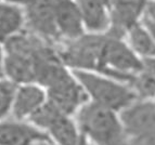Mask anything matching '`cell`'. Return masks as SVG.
<instances>
[{
	"mask_svg": "<svg viewBox=\"0 0 155 145\" xmlns=\"http://www.w3.org/2000/svg\"><path fill=\"white\" fill-rule=\"evenodd\" d=\"M80 133L93 145H127L118 111L89 101L74 116Z\"/></svg>",
	"mask_w": 155,
	"mask_h": 145,
	"instance_id": "1",
	"label": "cell"
},
{
	"mask_svg": "<svg viewBox=\"0 0 155 145\" xmlns=\"http://www.w3.org/2000/svg\"><path fill=\"white\" fill-rule=\"evenodd\" d=\"M89 101L115 111H120L137 100L129 85L97 72L72 70Z\"/></svg>",
	"mask_w": 155,
	"mask_h": 145,
	"instance_id": "2",
	"label": "cell"
},
{
	"mask_svg": "<svg viewBox=\"0 0 155 145\" xmlns=\"http://www.w3.org/2000/svg\"><path fill=\"white\" fill-rule=\"evenodd\" d=\"M142 60L138 56L123 37L106 33L99 72L126 83L140 70Z\"/></svg>",
	"mask_w": 155,
	"mask_h": 145,
	"instance_id": "3",
	"label": "cell"
},
{
	"mask_svg": "<svg viewBox=\"0 0 155 145\" xmlns=\"http://www.w3.org/2000/svg\"><path fill=\"white\" fill-rule=\"evenodd\" d=\"M27 121L45 131L57 145H80L83 140L75 118L63 114L48 100Z\"/></svg>",
	"mask_w": 155,
	"mask_h": 145,
	"instance_id": "4",
	"label": "cell"
},
{
	"mask_svg": "<svg viewBox=\"0 0 155 145\" xmlns=\"http://www.w3.org/2000/svg\"><path fill=\"white\" fill-rule=\"evenodd\" d=\"M105 36L86 33L75 40L66 41L64 48L58 51L60 59L71 70L98 72Z\"/></svg>",
	"mask_w": 155,
	"mask_h": 145,
	"instance_id": "5",
	"label": "cell"
},
{
	"mask_svg": "<svg viewBox=\"0 0 155 145\" xmlns=\"http://www.w3.org/2000/svg\"><path fill=\"white\" fill-rule=\"evenodd\" d=\"M48 101L60 111L74 117L78 111L89 102V98L83 85L71 70L61 79L46 89Z\"/></svg>",
	"mask_w": 155,
	"mask_h": 145,
	"instance_id": "6",
	"label": "cell"
},
{
	"mask_svg": "<svg viewBox=\"0 0 155 145\" xmlns=\"http://www.w3.org/2000/svg\"><path fill=\"white\" fill-rule=\"evenodd\" d=\"M128 139L155 132V102L136 100L119 113Z\"/></svg>",
	"mask_w": 155,
	"mask_h": 145,
	"instance_id": "7",
	"label": "cell"
},
{
	"mask_svg": "<svg viewBox=\"0 0 155 145\" xmlns=\"http://www.w3.org/2000/svg\"><path fill=\"white\" fill-rule=\"evenodd\" d=\"M151 0H111V29L109 33L123 37L132 26L142 22Z\"/></svg>",
	"mask_w": 155,
	"mask_h": 145,
	"instance_id": "8",
	"label": "cell"
},
{
	"mask_svg": "<svg viewBox=\"0 0 155 145\" xmlns=\"http://www.w3.org/2000/svg\"><path fill=\"white\" fill-rule=\"evenodd\" d=\"M54 0H36L24 8L26 22L35 34L40 38L59 40L57 23L53 10Z\"/></svg>",
	"mask_w": 155,
	"mask_h": 145,
	"instance_id": "9",
	"label": "cell"
},
{
	"mask_svg": "<svg viewBox=\"0 0 155 145\" xmlns=\"http://www.w3.org/2000/svg\"><path fill=\"white\" fill-rule=\"evenodd\" d=\"M53 10L61 38L72 41L86 34L76 0H54Z\"/></svg>",
	"mask_w": 155,
	"mask_h": 145,
	"instance_id": "10",
	"label": "cell"
},
{
	"mask_svg": "<svg viewBox=\"0 0 155 145\" xmlns=\"http://www.w3.org/2000/svg\"><path fill=\"white\" fill-rule=\"evenodd\" d=\"M86 33L102 35L111 29V5L104 0H76Z\"/></svg>",
	"mask_w": 155,
	"mask_h": 145,
	"instance_id": "11",
	"label": "cell"
},
{
	"mask_svg": "<svg viewBox=\"0 0 155 145\" xmlns=\"http://www.w3.org/2000/svg\"><path fill=\"white\" fill-rule=\"evenodd\" d=\"M47 92L37 83L18 85L11 113L15 120H28L47 102Z\"/></svg>",
	"mask_w": 155,
	"mask_h": 145,
	"instance_id": "12",
	"label": "cell"
},
{
	"mask_svg": "<svg viewBox=\"0 0 155 145\" xmlns=\"http://www.w3.org/2000/svg\"><path fill=\"white\" fill-rule=\"evenodd\" d=\"M51 140L45 131L20 120L0 121V145H34Z\"/></svg>",
	"mask_w": 155,
	"mask_h": 145,
	"instance_id": "13",
	"label": "cell"
},
{
	"mask_svg": "<svg viewBox=\"0 0 155 145\" xmlns=\"http://www.w3.org/2000/svg\"><path fill=\"white\" fill-rule=\"evenodd\" d=\"M137 100H155V57L143 59L141 68L127 82Z\"/></svg>",
	"mask_w": 155,
	"mask_h": 145,
	"instance_id": "14",
	"label": "cell"
},
{
	"mask_svg": "<svg viewBox=\"0 0 155 145\" xmlns=\"http://www.w3.org/2000/svg\"><path fill=\"white\" fill-rule=\"evenodd\" d=\"M3 74L16 85L35 83V62L21 55L5 53Z\"/></svg>",
	"mask_w": 155,
	"mask_h": 145,
	"instance_id": "15",
	"label": "cell"
},
{
	"mask_svg": "<svg viewBox=\"0 0 155 145\" xmlns=\"http://www.w3.org/2000/svg\"><path fill=\"white\" fill-rule=\"evenodd\" d=\"M25 21V11L20 5L0 0V44L21 33Z\"/></svg>",
	"mask_w": 155,
	"mask_h": 145,
	"instance_id": "16",
	"label": "cell"
},
{
	"mask_svg": "<svg viewBox=\"0 0 155 145\" xmlns=\"http://www.w3.org/2000/svg\"><path fill=\"white\" fill-rule=\"evenodd\" d=\"M125 40L141 60L155 57V39L142 22L127 31Z\"/></svg>",
	"mask_w": 155,
	"mask_h": 145,
	"instance_id": "17",
	"label": "cell"
},
{
	"mask_svg": "<svg viewBox=\"0 0 155 145\" xmlns=\"http://www.w3.org/2000/svg\"><path fill=\"white\" fill-rule=\"evenodd\" d=\"M18 85L7 78H0V121H2L12 109L13 100Z\"/></svg>",
	"mask_w": 155,
	"mask_h": 145,
	"instance_id": "18",
	"label": "cell"
},
{
	"mask_svg": "<svg viewBox=\"0 0 155 145\" xmlns=\"http://www.w3.org/2000/svg\"><path fill=\"white\" fill-rule=\"evenodd\" d=\"M127 145H155V132L128 139Z\"/></svg>",
	"mask_w": 155,
	"mask_h": 145,
	"instance_id": "19",
	"label": "cell"
},
{
	"mask_svg": "<svg viewBox=\"0 0 155 145\" xmlns=\"http://www.w3.org/2000/svg\"><path fill=\"white\" fill-rule=\"evenodd\" d=\"M142 21L154 22L155 23V0H151V2L149 3V7L145 11Z\"/></svg>",
	"mask_w": 155,
	"mask_h": 145,
	"instance_id": "20",
	"label": "cell"
},
{
	"mask_svg": "<svg viewBox=\"0 0 155 145\" xmlns=\"http://www.w3.org/2000/svg\"><path fill=\"white\" fill-rule=\"evenodd\" d=\"M0 44V78H5V74H3V61H5V50L3 47H1Z\"/></svg>",
	"mask_w": 155,
	"mask_h": 145,
	"instance_id": "21",
	"label": "cell"
},
{
	"mask_svg": "<svg viewBox=\"0 0 155 145\" xmlns=\"http://www.w3.org/2000/svg\"><path fill=\"white\" fill-rule=\"evenodd\" d=\"M5 1H9V2H12V3H15V5H24V8L25 7H27L28 5H31V3L35 2L36 0H5Z\"/></svg>",
	"mask_w": 155,
	"mask_h": 145,
	"instance_id": "22",
	"label": "cell"
},
{
	"mask_svg": "<svg viewBox=\"0 0 155 145\" xmlns=\"http://www.w3.org/2000/svg\"><path fill=\"white\" fill-rule=\"evenodd\" d=\"M34 145H57L54 142H52L51 140H47V141H40V142L35 143Z\"/></svg>",
	"mask_w": 155,
	"mask_h": 145,
	"instance_id": "23",
	"label": "cell"
},
{
	"mask_svg": "<svg viewBox=\"0 0 155 145\" xmlns=\"http://www.w3.org/2000/svg\"><path fill=\"white\" fill-rule=\"evenodd\" d=\"M80 145H93V144L89 142V141H87L85 137H83V140H81V143H80Z\"/></svg>",
	"mask_w": 155,
	"mask_h": 145,
	"instance_id": "24",
	"label": "cell"
},
{
	"mask_svg": "<svg viewBox=\"0 0 155 145\" xmlns=\"http://www.w3.org/2000/svg\"><path fill=\"white\" fill-rule=\"evenodd\" d=\"M154 102H155V100H154Z\"/></svg>",
	"mask_w": 155,
	"mask_h": 145,
	"instance_id": "25",
	"label": "cell"
}]
</instances>
